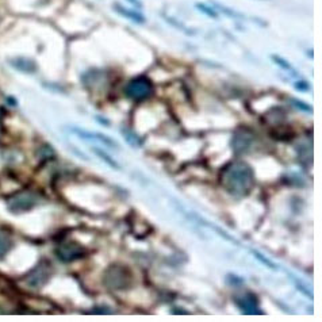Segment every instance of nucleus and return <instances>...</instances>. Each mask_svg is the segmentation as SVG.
Returning a JSON list of instances; mask_svg holds the SVG:
<instances>
[{
	"mask_svg": "<svg viewBox=\"0 0 322 322\" xmlns=\"http://www.w3.org/2000/svg\"><path fill=\"white\" fill-rule=\"evenodd\" d=\"M219 183L229 195L237 198L246 197L253 189V169L245 161L230 163L219 173Z\"/></svg>",
	"mask_w": 322,
	"mask_h": 322,
	"instance_id": "obj_1",
	"label": "nucleus"
},
{
	"mask_svg": "<svg viewBox=\"0 0 322 322\" xmlns=\"http://www.w3.org/2000/svg\"><path fill=\"white\" fill-rule=\"evenodd\" d=\"M103 282L110 290H127L133 283V275L127 267L114 264L106 270Z\"/></svg>",
	"mask_w": 322,
	"mask_h": 322,
	"instance_id": "obj_2",
	"label": "nucleus"
},
{
	"mask_svg": "<svg viewBox=\"0 0 322 322\" xmlns=\"http://www.w3.org/2000/svg\"><path fill=\"white\" fill-rule=\"evenodd\" d=\"M41 201V194L33 189H23L8 198L7 206L12 214H22L34 209L37 205H40Z\"/></svg>",
	"mask_w": 322,
	"mask_h": 322,
	"instance_id": "obj_3",
	"label": "nucleus"
},
{
	"mask_svg": "<svg viewBox=\"0 0 322 322\" xmlns=\"http://www.w3.org/2000/svg\"><path fill=\"white\" fill-rule=\"evenodd\" d=\"M153 93V83L149 77L138 76L130 80L125 87V95L133 101H146Z\"/></svg>",
	"mask_w": 322,
	"mask_h": 322,
	"instance_id": "obj_4",
	"label": "nucleus"
},
{
	"mask_svg": "<svg viewBox=\"0 0 322 322\" xmlns=\"http://www.w3.org/2000/svg\"><path fill=\"white\" fill-rule=\"evenodd\" d=\"M52 266L48 262H41L38 266L33 271H30L26 276H24V283L26 286L30 288H41L46 284L50 276H52Z\"/></svg>",
	"mask_w": 322,
	"mask_h": 322,
	"instance_id": "obj_5",
	"label": "nucleus"
},
{
	"mask_svg": "<svg viewBox=\"0 0 322 322\" xmlns=\"http://www.w3.org/2000/svg\"><path fill=\"white\" fill-rule=\"evenodd\" d=\"M254 145V134L246 127H240L234 132L232 138V149L236 154L248 153Z\"/></svg>",
	"mask_w": 322,
	"mask_h": 322,
	"instance_id": "obj_6",
	"label": "nucleus"
},
{
	"mask_svg": "<svg viewBox=\"0 0 322 322\" xmlns=\"http://www.w3.org/2000/svg\"><path fill=\"white\" fill-rule=\"evenodd\" d=\"M87 254V249L76 241L62 242L56 249V256L62 263H72L75 260L83 259Z\"/></svg>",
	"mask_w": 322,
	"mask_h": 322,
	"instance_id": "obj_7",
	"label": "nucleus"
},
{
	"mask_svg": "<svg viewBox=\"0 0 322 322\" xmlns=\"http://www.w3.org/2000/svg\"><path fill=\"white\" fill-rule=\"evenodd\" d=\"M236 306L241 310L242 314L245 315H262L263 310L259 305L257 297L253 293H244L238 294L233 298Z\"/></svg>",
	"mask_w": 322,
	"mask_h": 322,
	"instance_id": "obj_8",
	"label": "nucleus"
},
{
	"mask_svg": "<svg viewBox=\"0 0 322 322\" xmlns=\"http://www.w3.org/2000/svg\"><path fill=\"white\" fill-rule=\"evenodd\" d=\"M73 133L79 136L81 138H87V140H93V141H101L103 142L105 145L110 146V148H118V145L115 144L114 140H111L110 137L105 136V134L102 133H92V132H87V130H83V129H77V127H73Z\"/></svg>",
	"mask_w": 322,
	"mask_h": 322,
	"instance_id": "obj_9",
	"label": "nucleus"
},
{
	"mask_svg": "<svg viewBox=\"0 0 322 322\" xmlns=\"http://www.w3.org/2000/svg\"><path fill=\"white\" fill-rule=\"evenodd\" d=\"M114 10H115L119 15L125 16V18H127V19L134 22V23H137V24L145 23V20H146L145 16L142 15L140 11H137V10H130V8L123 7V6L119 3L114 4Z\"/></svg>",
	"mask_w": 322,
	"mask_h": 322,
	"instance_id": "obj_10",
	"label": "nucleus"
},
{
	"mask_svg": "<svg viewBox=\"0 0 322 322\" xmlns=\"http://www.w3.org/2000/svg\"><path fill=\"white\" fill-rule=\"evenodd\" d=\"M10 64L14 67L15 69L20 71L23 73H34L37 71V64L30 58H26V57H16V58H12L10 61Z\"/></svg>",
	"mask_w": 322,
	"mask_h": 322,
	"instance_id": "obj_11",
	"label": "nucleus"
},
{
	"mask_svg": "<svg viewBox=\"0 0 322 322\" xmlns=\"http://www.w3.org/2000/svg\"><path fill=\"white\" fill-rule=\"evenodd\" d=\"M12 248V240L6 232L0 230V259H3Z\"/></svg>",
	"mask_w": 322,
	"mask_h": 322,
	"instance_id": "obj_12",
	"label": "nucleus"
},
{
	"mask_svg": "<svg viewBox=\"0 0 322 322\" xmlns=\"http://www.w3.org/2000/svg\"><path fill=\"white\" fill-rule=\"evenodd\" d=\"M92 152L96 154L98 157L101 158V160L105 161L106 164L109 165V167H111V168L114 169H119V165L117 164V161L114 160L113 157H110L109 154L106 153L105 150H102L101 148H96V146H92Z\"/></svg>",
	"mask_w": 322,
	"mask_h": 322,
	"instance_id": "obj_13",
	"label": "nucleus"
},
{
	"mask_svg": "<svg viewBox=\"0 0 322 322\" xmlns=\"http://www.w3.org/2000/svg\"><path fill=\"white\" fill-rule=\"evenodd\" d=\"M122 136L125 137L126 141L129 142L132 146H136V148H138V146L142 145V140L138 137L137 134H134V132H129V130L122 129Z\"/></svg>",
	"mask_w": 322,
	"mask_h": 322,
	"instance_id": "obj_14",
	"label": "nucleus"
},
{
	"mask_svg": "<svg viewBox=\"0 0 322 322\" xmlns=\"http://www.w3.org/2000/svg\"><path fill=\"white\" fill-rule=\"evenodd\" d=\"M271 60L274 61L275 64L278 65V67H280L282 69L287 71V72H294V68L291 67L290 62H288L287 60H284L283 57L278 56V54H272V56H271Z\"/></svg>",
	"mask_w": 322,
	"mask_h": 322,
	"instance_id": "obj_15",
	"label": "nucleus"
},
{
	"mask_svg": "<svg viewBox=\"0 0 322 322\" xmlns=\"http://www.w3.org/2000/svg\"><path fill=\"white\" fill-rule=\"evenodd\" d=\"M213 6H214V8H215V10L223 12V14H225V15H228V16H232V18H244V15H241V14H238V12H236L234 10H232V8L225 7L223 4H219V3H217V2H213Z\"/></svg>",
	"mask_w": 322,
	"mask_h": 322,
	"instance_id": "obj_16",
	"label": "nucleus"
},
{
	"mask_svg": "<svg viewBox=\"0 0 322 322\" xmlns=\"http://www.w3.org/2000/svg\"><path fill=\"white\" fill-rule=\"evenodd\" d=\"M195 7L202 12V14H205L206 16H210V18H218V12L215 8L210 7L207 4L205 3H197L195 4Z\"/></svg>",
	"mask_w": 322,
	"mask_h": 322,
	"instance_id": "obj_17",
	"label": "nucleus"
},
{
	"mask_svg": "<svg viewBox=\"0 0 322 322\" xmlns=\"http://www.w3.org/2000/svg\"><path fill=\"white\" fill-rule=\"evenodd\" d=\"M291 278L294 279L295 287H298L299 291H302V293H303V295H306V297H307V295H309V298L313 299V295H311V291L307 290V287L305 286V284H303V283L301 282V280H299L298 278H295V276H293V275H291Z\"/></svg>",
	"mask_w": 322,
	"mask_h": 322,
	"instance_id": "obj_18",
	"label": "nucleus"
},
{
	"mask_svg": "<svg viewBox=\"0 0 322 322\" xmlns=\"http://www.w3.org/2000/svg\"><path fill=\"white\" fill-rule=\"evenodd\" d=\"M252 253H253L254 256H256V257L259 259V260H262L263 264H266L267 267H270L271 270H276V268H278V267H276V264H274V263H271L270 260H268V259L264 257L263 254H260L259 252H256V250H252Z\"/></svg>",
	"mask_w": 322,
	"mask_h": 322,
	"instance_id": "obj_19",
	"label": "nucleus"
},
{
	"mask_svg": "<svg viewBox=\"0 0 322 322\" xmlns=\"http://www.w3.org/2000/svg\"><path fill=\"white\" fill-rule=\"evenodd\" d=\"M295 88L298 89V91H301V92H307V91H310L311 88V85L307 83V81L305 80H299L295 83Z\"/></svg>",
	"mask_w": 322,
	"mask_h": 322,
	"instance_id": "obj_20",
	"label": "nucleus"
},
{
	"mask_svg": "<svg viewBox=\"0 0 322 322\" xmlns=\"http://www.w3.org/2000/svg\"><path fill=\"white\" fill-rule=\"evenodd\" d=\"M293 105L295 106V107H298L299 110H302V111H309V113H311V106H307L305 105V103H302V102H299V101H294L293 99Z\"/></svg>",
	"mask_w": 322,
	"mask_h": 322,
	"instance_id": "obj_21",
	"label": "nucleus"
},
{
	"mask_svg": "<svg viewBox=\"0 0 322 322\" xmlns=\"http://www.w3.org/2000/svg\"><path fill=\"white\" fill-rule=\"evenodd\" d=\"M130 3L132 4H134V6H136V7H138V8H141L142 7V3L141 2H140V0H129Z\"/></svg>",
	"mask_w": 322,
	"mask_h": 322,
	"instance_id": "obj_22",
	"label": "nucleus"
}]
</instances>
